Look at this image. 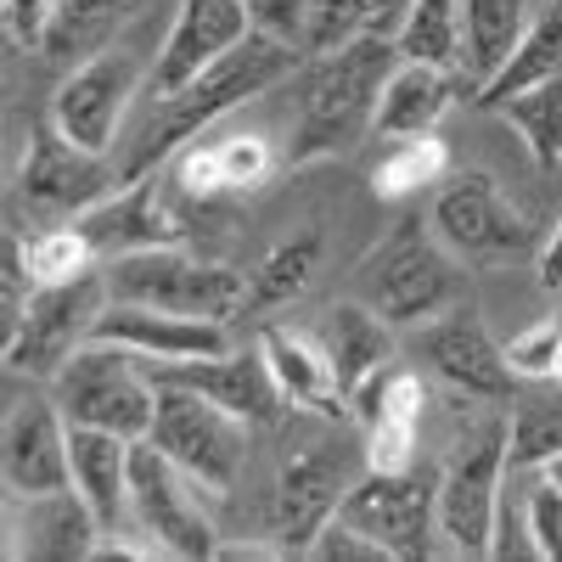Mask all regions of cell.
Wrapping results in <instances>:
<instances>
[{
    "mask_svg": "<svg viewBox=\"0 0 562 562\" xmlns=\"http://www.w3.org/2000/svg\"><path fill=\"white\" fill-rule=\"evenodd\" d=\"M310 52H299V45L288 40H270V34H248L231 57H220L209 74H198L186 90H175V97H158L147 108V124H140V135L124 147V180H140L153 175L158 164H169L180 147H192V140L203 130H214L225 113L248 108L254 97H265L270 85H281Z\"/></svg>",
    "mask_w": 562,
    "mask_h": 562,
    "instance_id": "obj_1",
    "label": "cell"
},
{
    "mask_svg": "<svg viewBox=\"0 0 562 562\" xmlns=\"http://www.w3.org/2000/svg\"><path fill=\"white\" fill-rule=\"evenodd\" d=\"M394 68H400V45L383 34H360L338 52H321L304 79V108H299L288 164L304 169L321 158H344L366 135H378V102Z\"/></svg>",
    "mask_w": 562,
    "mask_h": 562,
    "instance_id": "obj_2",
    "label": "cell"
},
{
    "mask_svg": "<svg viewBox=\"0 0 562 562\" xmlns=\"http://www.w3.org/2000/svg\"><path fill=\"white\" fill-rule=\"evenodd\" d=\"M461 293H467L461 259L445 248L434 220L428 225H422V220H400L389 237L371 248V259L355 276V299H366L394 326L434 321L450 304H461Z\"/></svg>",
    "mask_w": 562,
    "mask_h": 562,
    "instance_id": "obj_3",
    "label": "cell"
},
{
    "mask_svg": "<svg viewBox=\"0 0 562 562\" xmlns=\"http://www.w3.org/2000/svg\"><path fill=\"white\" fill-rule=\"evenodd\" d=\"M52 400L74 428H108L124 439H147L158 422V378L147 371V355L108 338H85L52 371Z\"/></svg>",
    "mask_w": 562,
    "mask_h": 562,
    "instance_id": "obj_4",
    "label": "cell"
},
{
    "mask_svg": "<svg viewBox=\"0 0 562 562\" xmlns=\"http://www.w3.org/2000/svg\"><path fill=\"white\" fill-rule=\"evenodd\" d=\"M102 281H108V299H119V304H153V310L209 315V321L243 315V288H248V276H237L220 259L186 254L180 243L113 254Z\"/></svg>",
    "mask_w": 562,
    "mask_h": 562,
    "instance_id": "obj_5",
    "label": "cell"
},
{
    "mask_svg": "<svg viewBox=\"0 0 562 562\" xmlns=\"http://www.w3.org/2000/svg\"><path fill=\"white\" fill-rule=\"evenodd\" d=\"M366 461V445L344 434V422L321 434L293 439V450L276 467V540L281 551H315L321 529L338 518L344 495L355 490V473Z\"/></svg>",
    "mask_w": 562,
    "mask_h": 562,
    "instance_id": "obj_6",
    "label": "cell"
},
{
    "mask_svg": "<svg viewBox=\"0 0 562 562\" xmlns=\"http://www.w3.org/2000/svg\"><path fill=\"white\" fill-rule=\"evenodd\" d=\"M512 467V422L473 428L439 467V540L461 557H490L501 524V479Z\"/></svg>",
    "mask_w": 562,
    "mask_h": 562,
    "instance_id": "obj_7",
    "label": "cell"
},
{
    "mask_svg": "<svg viewBox=\"0 0 562 562\" xmlns=\"http://www.w3.org/2000/svg\"><path fill=\"white\" fill-rule=\"evenodd\" d=\"M248 428L237 411H225L192 389L158 383V422H153V445L180 467L186 479L209 495H231L248 467Z\"/></svg>",
    "mask_w": 562,
    "mask_h": 562,
    "instance_id": "obj_8",
    "label": "cell"
},
{
    "mask_svg": "<svg viewBox=\"0 0 562 562\" xmlns=\"http://www.w3.org/2000/svg\"><path fill=\"white\" fill-rule=\"evenodd\" d=\"M124 164H113V153L79 147L68 130H57V119L34 124L29 147L18 158V192L29 209L45 214H74L85 220L90 209H102L113 192H124Z\"/></svg>",
    "mask_w": 562,
    "mask_h": 562,
    "instance_id": "obj_9",
    "label": "cell"
},
{
    "mask_svg": "<svg viewBox=\"0 0 562 562\" xmlns=\"http://www.w3.org/2000/svg\"><path fill=\"white\" fill-rule=\"evenodd\" d=\"M434 231L445 237V248L461 265H506L535 248V225L524 220V209L512 203L495 175L484 169H461L434 192Z\"/></svg>",
    "mask_w": 562,
    "mask_h": 562,
    "instance_id": "obj_10",
    "label": "cell"
},
{
    "mask_svg": "<svg viewBox=\"0 0 562 562\" xmlns=\"http://www.w3.org/2000/svg\"><path fill=\"white\" fill-rule=\"evenodd\" d=\"M192 490L198 484L186 479L153 439L130 445V524L147 535L164 557L209 562V557H220V535L198 512Z\"/></svg>",
    "mask_w": 562,
    "mask_h": 562,
    "instance_id": "obj_11",
    "label": "cell"
},
{
    "mask_svg": "<svg viewBox=\"0 0 562 562\" xmlns=\"http://www.w3.org/2000/svg\"><path fill=\"white\" fill-rule=\"evenodd\" d=\"M416 355L428 360V371L439 383H450L467 400H484V405H512L524 389V378L512 371L506 344L490 338V326L473 304H450L445 315L422 321L416 326Z\"/></svg>",
    "mask_w": 562,
    "mask_h": 562,
    "instance_id": "obj_12",
    "label": "cell"
},
{
    "mask_svg": "<svg viewBox=\"0 0 562 562\" xmlns=\"http://www.w3.org/2000/svg\"><path fill=\"white\" fill-rule=\"evenodd\" d=\"M338 518L355 524L371 546H383L389 557H428L439 535V473H366L344 495Z\"/></svg>",
    "mask_w": 562,
    "mask_h": 562,
    "instance_id": "obj_13",
    "label": "cell"
},
{
    "mask_svg": "<svg viewBox=\"0 0 562 562\" xmlns=\"http://www.w3.org/2000/svg\"><path fill=\"white\" fill-rule=\"evenodd\" d=\"M102 270L68 281V288H34L18 310V321L7 326V366L23 378H52V371L79 349V338H90V326L102 315Z\"/></svg>",
    "mask_w": 562,
    "mask_h": 562,
    "instance_id": "obj_14",
    "label": "cell"
},
{
    "mask_svg": "<svg viewBox=\"0 0 562 562\" xmlns=\"http://www.w3.org/2000/svg\"><path fill=\"white\" fill-rule=\"evenodd\" d=\"M68 416L45 394H23L7 411V439H0V473H7V495L34 501V495H63L74 490V461H68Z\"/></svg>",
    "mask_w": 562,
    "mask_h": 562,
    "instance_id": "obj_15",
    "label": "cell"
},
{
    "mask_svg": "<svg viewBox=\"0 0 562 562\" xmlns=\"http://www.w3.org/2000/svg\"><path fill=\"white\" fill-rule=\"evenodd\" d=\"M140 90V57L124 52V45H108L90 63H79L63 85H57V102H52V119L57 130H68L79 147H97V153H113V140L124 130V113Z\"/></svg>",
    "mask_w": 562,
    "mask_h": 562,
    "instance_id": "obj_16",
    "label": "cell"
},
{
    "mask_svg": "<svg viewBox=\"0 0 562 562\" xmlns=\"http://www.w3.org/2000/svg\"><path fill=\"white\" fill-rule=\"evenodd\" d=\"M248 34H254V23L243 12V0H180L175 23H169L158 57H153V74H147V102L186 90L220 57L237 52Z\"/></svg>",
    "mask_w": 562,
    "mask_h": 562,
    "instance_id": "obj_17",
    "label": "cell"
},
{
    "mask_svg": "<svg viewBox=\"0 0 562 562\" xmlns=\"http://www.w3.org/2000/svg\"><path fill=\"white\" fill-rule=\"evenodd\" d=\"M428 411V383L416 366L389 360L383 371L355 389V422H360V445L371 473H405L416 467V422Z\"/></svg>",
    "mask_w": 562,
    "mask_h": 562,
    "instance_id": "obj_18",
    "label": "cell"
},
{
    "mask_svg": "<svg viewBox=\"0 0 562 562\" xmlns=\"http://www.w3.org/2000/svg\"><path fill=\"white\" fill-rule=\"evenodd\" d=\"M90 231V243L102 254H135V248H164V243H186L192 237V214L180 209L169 175H140L124 192H113L102 209H90L79 220Z\"/></svg>",
    "mask_w": 562,
    "mask_h": 562,
    "instance_id": "obj_19",
    "label": "cell"
},
{
    "mask_svg": "<svg viewBox=\"0 0 562 562\" xmlns=\"http://www.w3.org/2000/svg\"><path fill=\"white\" fill-rule=\"evenodd\" d=\"M158 383H175V389H192L225 411H237L243 422H276L281 416V383L265 360V349H225V355H203V360H169L158 366Z\"/></svg>",
    "mask_w": 562,
    "mask_h": 562,
    "instance_id": "obj_20",
    "label": "cell"
},
{
    "mask_svg": "<svg viewBox=\"0 0 562 562\" xmlns=\"http://www.w3.org/2000/svg\"><path fill=\"white\" fill-rule=\"evenodd\" d=\"M90 338H108V344H124L135 355H147L153 366H169V360H203V355H225L231 338H225V321H209V315H175V310H153V304H119L108 299Z\"/></svg>",
    "mask_w": 562,
    "mask_h": 562,
    "instance_id": "obj_21",
    "label": "cell"
},
{
    "mask_svg": "<svg viewBox=\"0 0 562 562\" xmlns=\"http://www.w3.org/2000/svg\"><path fill=\"white\" fill-rule=\"evenodd\" d=\"M270 169H276V158L259 135H225V140H192V147H180L164 175H169L180 203L214 209L225 198H243L254 186H265Z\"/></svg>",
    "mask_w": 562,
    "mask_h": 562,
    "instance_id": "obj_22",
    "label": "cell"
},
{
    "mask_svg": "<svg viewBox=\"0 0 562 562\" xmlns=\"http://www.w3.org/2000/svg\"><path fill=\"white\" fill-rule=\"evenodd\" d=\"M276 383H281V400H288L293 411H310V416H326V422H349L355 405H349V389L338 378L333 355H326L321 338L299 333V326H270V333L259 338Z\"/></svg>",
    "mask_w": 562,
    "mask_h": 562,
    "instance_id": "obj_23",
    "label": "cell"
},
{
    "mask_svg": "<svg viewBox=\"0 0 562 562\" xmlns=\"http://www.w3.org/2000/svg\"><path fill=\"white\" fill-rule=\"evenodd\" d=\"M461 68H439V63H411L400 57V68L383 85V102H378V135L400 140V135H428L439 130V119L456 102H473V90H461Z\"/></svg>",
    "mask_w": 562,
    "mask_h": 562,
    "instance_id": "obj_24",
    "label": "cell"
},
{
    "mask_svg": "<svg viewBox=\"0 0 562 562\" xmlns=\"http://www.w3.org/2000/svg\"><path fill=\"white\" fill-rule=\"evenodd\" d=\"M74 428V422H68ZM130 445L124 434L108 428H74L68 461H74V495L90 506V518L102 524V535L130 524Z\"/></svg>",
    "mask_w": 562,
    "mask_h": 562,
    "instance_id": "obj_25",
    "label": "cell"
},
{
    "mask_svg": "<svg viewBox=\"0 0 562 562\" xmlns=\"http://www.w3.org/2000/svg\"><path fill=\"white\" fill-rule=\"evenodd\" d=\"M321 344H326V355H333L338 378H344V389H349V405H355V389L371 378V371H383V366L400 355L394 321H383L366 299H344V304L326 310Z\"/></svg>",
    "mask_w": 562,
    "mask_h": 562,
    "instance_id": "obj_26",
    "label": "cell"
},
{
    "mask_svg": "<svg viewBox=\"0 0 562 562\" xmlns=\"http://www.w3.org/2000/svg\"><path fill=\"white\" fill-rule=\"evenodd\" d=\"M529 18V0H461V74L473 79V97L512 63Z\"/></svg>",
    "mask_w": 562,
    "mask_h": 562,
    "instance_id": "obj_27",
    "label": "cell"
},
{
    "mask_svg": "<svg viewBox=\"0 0 562 562\" xmlns=\"http://www.w3.org/2000/svg\"><path fill=\"white\" fill-rule=\"evenodd\" d=\"M147 7V0H57L52 12V29H45V45L40 57L74 74L79 63H90L97 52H108V45L119 40V29Z\"/></svg>",
    "mask_w": 562,
    "mask_h": 562,
    "instance_id": "obj_28",
    "label": "cell"
},
{
    "mask_svg": "<svg viewBox=\"0 0 562 562\" xmlns=\"http://www.w3.org/2000/svg\"><path fill=\"white\" fill-rule=\"evenodd\" d=\"M97 546H102V524L90 518V506L74 490L34 495V518H23V535L18 540L7 535V551L40 557V562H52V557H97Z\"/></svg>",
    "mask_w": 562,
    "mask_h": 562,
    "instance_id": "obj_29",
    "label": "cell"
},
{
    "mask_svg": "<svg viewBox=\"0 0 562 562\" xmlns=\"http://www.w3.org/2000/svg\"><path fill=\"white\" fill-rule=\"evenodd\" d=\"M321 270V231H299V237H281L254 270L243 288V315H276L293 299L310 293V281Z\"/></svg>",
    "mask_w": 562,
    "mask_h": 562,
    "instance_id": "obj_30",
    "label": "cell"
},
{
    "mask_svg": "<svg viewBox=\"0 0 562 562\" xmlns=\"http://www.w3.org/2000/svg\"><path fill=\"white\" fill-rule=\"evenodd\" d=\"M445 180H450V147L434 130L389 140V153L371 164V192L383 203H411L422 192H439Z\"/></svg>",
    "mask_w": 562,
    "mask_h": 562,
    "instance_id": "obj_31",
    "label": "cell"
},
{
    "mask_svg": "<svg viewBox=\"0 0 562 562\" xmlns=\"http://www.w3.org/2000/svg\"><path fill=\"white\" fill-rule=\"evenodd\" d=\"M29 276V288H68V281H85L102 270V248L90 243L85 225H52L34 231L23 243H7Z\"/></svg>",
    "mask_w": 562,
    "mask_h": 562,
    "instance_id": "obj_32",
    "label": "cell"
},
{
    "mask_svg": "<svg viewBox=\"0 0 562 562\" xmlns=\"http://www.w3.org/2000/svg\"><path fill=\"white\" fill-rule=\"evenodd\" d=\"M562 74V0H546V7L529 18V34L524 45L512 52V63L479 90L473 108H495L501 97H512V90H524V85H540V79H557Z\"/></svg>",
    "mask_w": 562,
    "mask_h": 562,
    "instance_id": "obj_33",
    "label": "cell"
},
{
    "mask_svg": "<svg viewBox=\"0 0 562 562\" xmlns=\"http://www.w3.org/2000/svg\"><path fill=\"white\" fill-rule=\"evenodd\" d=\"M490 113H501L512 130L524 135L529 158H535L546 175H562V74L512 90V97H501Z\"/></svg>",
    "mask_w": 562,
    "mask_h": 562,
    "instance_id": "obj_34",
    "label": "cell"
},
{
    "mask_svg": "<svg viewBox=\"0 0 562 562\" xmlns=\"http://www.w3.org/2000/svg\"><path fill=\"white\" fill-rule=\"evenodd\" d=\"M400 57L461 68V0H411V18L400 29Z\"/></svg>",
    "mask_w": 562,
    "mask_h": 562,
    "instance_id": "obj_35",
    "label": "cell"
},
{
    "mask_svg": "<svg viewBox=\"0 0 562 562\" xmlns=\"http://www.w3.org/2000/svg\"><path fill=\"white\" fill-rule=\"evenodd\" d=\"M562 456V394H535L512 411V467H546Z\"/></svg>",
    "mask_w": 562,
    "mask_h": 562,
    "instance_id": "obj_36",
    "label": "cell"
},
{
    "mask_svg": "<svg viewBox=\"0 0 562 562\" xmlns=\"http://www.w3.org/2000/svg\"><path fill=\"white\" fill-rule=\"evenodd\" d=\"M371 34V7L366 0H310V57L338 52V45Z\"/></svg>",
    "mask_w": 562,
    "mask_h": 562,
    "instance_id": "obj_37",
    "label": "cell"
},
{
    "mask_svg": "<svg viewBox=\"0 0 562 562\" xmlns=\"http://www.w3.org/2000/svg\"><path fill=\"white\" fill-rule=\"evenodd\" d=\"M557 349H562V315H546L535 326H524L518 338H506V360L524 383H551L557 371Z\"/></svg>",
    "mask_w": 562,
    "mask_h": 562,
    "instance_id": "obj_38",
    "label": "cell"
},
{
    "mask_svg": "<svg viewBox=\"0 0 562 562\" xmlns=\"http://www.w3.org/2000/svg\"><path fill=\"white\" fill-rule=\"evenodd\" d=\"M524 524H529V546L551 562H562V490L540 473L524 495Z\"/></svg>",
    "mask_w": 562,
    "mask_h": 562,
    "instance_id": "obj_39",
    "label": "cell"
},
{
    "mask_svg": "<svg viewBox=\"0 0 562 562\" xmlns=\"http://www.w3.org/2000/svg\"><path fill=\"white\" fill-rule=\"evenodd\" d=\"M243 12H248V23L259 34L310 52V0H243Z\"/></svg>",
    "mask_w": 562,
    "mask_h": 562,
    "instance_id": "obj_40",
    "label": "cell"
},
{
    "mask_svg": "<svg viewBox=\"0 0 562 562\" xmlns=\"http://www.w3.org/2000/svg\"><path fill=\"white\" fill-rule=\"evenodd\" d=\"M57 0H0V18H7V40L23 45V52H40L45 29H52Z\"/></svg>",
    "mask_w": 562,
    "mask_h": 562,
    "instance_id": "obj_41",
    "label": "cell"
},
{
    "mask_svg": "<svg viewBox=\"0 0 562 562\" xmlns=\"http://www.w3.org/2000/svg\"><path fill=\"white\" fill-rule=\"evenodd\" d=\"M535 270H540V288H546V293H562V220L551 225V237H546Z\"/></svg>",
    "mask_w": 562,
    "mask_h": 562,
    "instance_id": "obj_42",
    "label": "cell"
},
{
    "mask_svg": "<svg viewBox=\"0 0 562 562\" xmlns=\"http://www.w3.org/2000/svg\"><path fill=\"white\" fill-rule=\"evenodd\" d=\"M540 473H546V479H551V484H557V490H562V456H551V461H546V467H540Z\"/></svg>",
    "mask_w": 562,
    "mask_h": 562,
    "instance_id": "obj_43",
    "label": "cell"
},
{
    "mask_svg": "<svg viewBox=\"0 0 562 562\" xmlns=\"http://www.w3.org/2000/svg\"><path fill=\"white\" fill-rule=\"evenodd\" d=\"M551 383L562 389V349H557V371H551Z\"/></svg>",
    "mask_w": 562,
    "mask_h": 562,
    "instance_id": "obj_44",
    "label": "cell"
}]
</instances>
